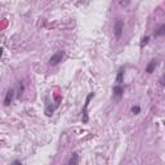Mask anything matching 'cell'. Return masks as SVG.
<instances>
[{"label": "cell", "instance_id": "cell-1", "mask_svg": "<svg viewBox=\"0 0 165 165\" xmlns=\"http://www.w3.org/2000/svg\"><path fill=\"white\" fill-rule=\"evenodd\" d=\"M114 32H115V37L119 40L121 37L123 32H124V21L123 19H118L115 22V26H114Z\"/></svg>", "mask_w": 165, "mask_h": 165}, {"label": "cell", "instance_id": "cell-2", "mask_svg": "<svg viewBox=\"0 0 165 165\" xmlns=\"http://www.w3.org/2000/svg\"><path fill=\"white\" fill-rule=\"evenodd\" d=\"M94 97V93H89L88 94V97H86V101H85V103H84V108H82V118H81V120H82V123H88V120H89V118H88V106H89V102H90V100Z\"/></svg>", "mask_w": 165, "mask_h": 165}, {"label": "cell", "instance_id": "cell-3", "mask_svg": "<svg viewBox=\"0 0 165 165\" xmlns=\"http://www.w3.org/2000/svg\"><path fill=\"white\" fill-rule=\"evenodd\" d=\"M63 56H65V53H63L62 51L54 53L53 56L51 57V59H49V65H51V66H56V65H58L59 62H62Z\"/></svg>", "mask_w": 165, "mask_h": 165}, {"label": "cell", "instance_id": "cell-4", "mask_svg": "<svg viewBox=\"0 0 165 165\" xmlns=\"http://www.w3.org/2000/svg\"><path fill=\"white\" fill-rule=\"evenodd\" d=\"M14 93H16V89H9L7 92V94H5V98H4V104L5 106H9L10 103H12L13 98H14Z\"/></svg>", "mask_w": 165, "mask_h": 165}, {"label": "cell", "instance_id": "cell-5", "mask_svg": "<svg viewBox=\"0 0 165 165\" xmlns=\"http://www.w3.org/2000/svg\"><path fill=\"white\" fill-rule=\"evenodd\" d=\"M157 65H159L157 59H151V61L148 62L147 67H146V72H147V74H152L153 71H155V68L157 67Z\"/></svg>", "mask_w": 165, "mask_h": 165}, {"label": "cell", "instance_id": "cell-6", "mask_svg": "<svg viewBox=\"0 0 165 165\" xmlns=\"http://www.w3.org/2000/svg\"><path fill=\"white\" fill-rule=\"evenodd\" d=\"M112 92H114V96H115V97L120 98V97L123 96V93H124V88H123V85H119V84H116V85L114 86Z\"/></svg>", "mask_w": 165, "mask_h": 165}, {"label": "cell", "instance_id": "cell-7", "mask_svg": "<svg viewBox=\"0 0 165 165\" xmlns=\"http://www.w3.org/2000/svg\"><path fill=\"white\" fill-rule=\"evenodd\" d=\"M53 112H54L53 104H51L49 100H47V103H45V115H47V116H52Z\"/></svg>", "mask_w": 165, "mask_h": 165}, {"label": "cell", "instance_id": "cell-8", "mask_svg": "<svg viewBox=\"0 0 165 165\" xmlns=\"http://www.w3.org/2000/svg\"><path fill=\"white\" fill-rule=\"evenodd\" d=\"M123 79H124V67H121V68L119 70L118 76H116V84L121 85L123 84Z\"/></svg>", "mask_w": 165, "mask_h": 165}, {"label": "cell", "instance_id": "cell-9", "mask_svg": "<svg viewBox=\"0 0 165 165\" xmlns=\"http://www.w3.org/2000/svg\"><path fill=\"white\" fill-rule=\"evenodd\" d=\"M78 163H79V155H78L76 152H74L72 156L70 157V160L67 161V164H70V165H76Z\"/></svg>", "mask_w": 165, "mask_h": 165}, {"label": "cell", "instance_id": "cell-10", "mask_svg": "<svg viewBox=\"0 0 165 165\" xmlns=\"http://www.w3.org/2000/svg\"><path fill=\"white\" fill-rule=\"evenodd\" d=\"M164 34H165V23H163V25L157 29V31L155 32V36H163Z\"/></svg>", "mask_w": 165, "mask_h": 165}, {"label": "cell", "instance_id": "cell-11", "mask_svg": "<svg viewBox=\"0 0 165 165\" xmlns=\"http://www.w3.org/2000/svg\"><path fill=\"white\" fill-rule=\"evenodd\" d=\"M148 40H150V36H145V37H142V40H141V48H143L145 45H147Z\"/></svg>", "mask_w": 165, "mask_h": 165}, {"label": "cell", "instance_id": "cell-12", "mask_svg": "<svg viewBox=\"0 0 165 165\" xmlns=\"http://www.w3.org/2000/svg\"><path fill=\"white\" fill-rule=\"evenodd\" d=\"M23 89H25V86L22 82H19V85H18V93H17V97H21L22 96V93H23Z\"/></svg>", "mask_w": 165, "mask_h": 165}, {"label": "cell", "instance_id": "cell-13", "mask_svg": "<svg viewBox=\"0 0 165 165\" xmlns=\"http://www.w3.org/2000/svg\"><path fill=\"white\" fill-rule=\"evenodd\" d=\"M139 111H141V108L138 106H133V107H132V112H133L134 115H138Z\"/></svg>", "mask_w": 165, "mask_h": 165}, {"label": "cell", "instance_id": "cell-14", "mask_svg": "<svg viewBox=\"0 0 165 165\" xmlns=\"http://www.w3.org/2000/svg\"><path fill=\"white\" fill-rule=\"evenodd\" d=\"M160 84H161V86L164 85V78H161V79H160Z\"/></svg>", "mask_w": 165, "mask_h": 165}, {"label": "cell", "instance_id": "cell-15", "mask_svg": "<svg viewBox=\"0 0 165 165\" xmlns=\"http://www.w3.org/2000/svg\"><path fill=\"white\" fill-rule=\"evenodd\" d=\"M2 56H3V48H0V58H2Z\"/></svg>", "mask_w": 165, "mask_h": 165}, {"label": "cell", "instance_id": "cell-16", "mask_svg": "<svg viewBox=\"0 0 165 165\" xmlns=\"http://www.w3.org/2000/svg\"><path fill=\"white\" fill-rule=\"evenodd\" d=\"M126 3H129V0H125V4H126Z\"/></svg>", "mask_w": 165, "mask_h": 165}]
</instances>
